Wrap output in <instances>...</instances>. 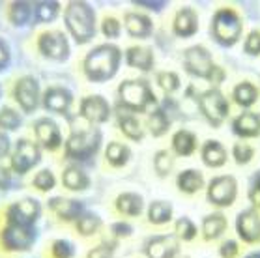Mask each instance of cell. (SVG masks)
Listing matches in <instances>:
<instances>
[{
	"label": "cell",
	"mask_w": 260,
	"mask_h": 258,
	"mask_svg": "<svg viewBox=\"0 0 260 258\" xmlns=\"http://www.w3.org/2000/svg\"><path fill=\"white\" fill-rule=\"evenodd\" d=\"M124 64V49L116 43H98L84 54L83 75L92 84H105L118 75Z\"/></svg>",
	"instance_id": "cell-1"
},
{
	"label": "cell",
	"mask_w": 260,
	"mask_h": 258,
	"mask_svg": "<svg viewBox=\"0 0 260 258\" xmlns=\"http://www.w3.org/2000/svg\"><path fill=\"white\" fill-rule=\"evenodd\" d=\"M62 23L75 45H88L100 32L98 12L86 0H70L62 10Z\"/></svg>",
	"instance_id": "cell-2"
},
{
	"label": "cell",
	"mask_w": 260,
	"mask_h": 258,
	"mask_svg": "<svg viewBox=\"0 0 260 258\" xmlns=\"http://www.w3.org/2000/svg\"><path fill=\"white\" fill-rule=\"evenodd\" d=\"M159 103L152 82L144 77H133L120 81L116 88V107L120 111H127L133 114L150 112Z\"/></svg>",
	"instance_id": "cell-3"
},
{
	"label": "cell",
	"mask_w": 260,
	"mask_h": 258,
	"mask_svg": "<svg viewBox=\"0 0 260 258\" xmlns=\"http://www.w3.org/2000/svg\"><path fill=\"white\" fill-rule=\"evenodd\" d=\"M103 146V131L101 127L94 125H86V127H79L70 131V135L64 141V157L68 163L86 165L92 163L98 153L101 152Z\"/></svg>",
	"instance_id": "cell-4"
},
{
	"label": "cell",
	"mask_w": 260,
	"mask_h": 258,
	"mask_svg": "<svg viewBox=\"0 0 260 258\" xmlns=\"http://www.w3.org/2000/svg\"><path fill=\"white\" fill-rule=\"evenodd\" d=\"M243 34H245L243 32V17L236 8L221 6L212 13L210 36L219 47H234L242 41Z\"/></svg>",
	"instance_id": "cell-5"
},
{
	"label": "cell",
	"mask_w": 260,
	"mask_h": 258,
	"mask_svg": "<svg viewBox=\"0 0 260 258\" xmlns=\"http://www.w3.org/2000/svg\"><path fill=\"white\" fill-rule=\"evenodd\" d=\"M195 103L199 112H201V116L213 129H219L231 118L232 101L226 98V94L221 88L210 86V88L202 90Z\"/></svg>",
	"instance_id": "cell-6"
},
{
	"label": "cell",
	"mask_w": 260,
	"mask_h": 258,
	"mask_svg": "<svg viewBox=\"0 0 260 258\" xmlns=\"http://www.w3.org/2000/svg\"><path fill=\"white\" fill-rule=\"evenodd\" d=\"M43 161V150L42 146L28 137H19L17 141L13 142L12 155L8 159L10 169L17 174L19 178L26 176L30 172L40 169V165Z\"/></svg>",
	"instance_id": "cell-7"
},
{
	"label": "cell",
	"mask_w": 260,
	"mask_h": 258,
	"mask_svg": "<svg viewBox=\"0 0 260 258\" xmlns=\"http://www.w3.org/2000/svg\"><path fill=\"white\" fill-rule=\"evenodd\" d=\"M40 230L38 227L4 223L0 227V249L8 254H24L30 252L38 243Z\"/></svg>",
	"instance_id": "cell-8"
},
{
	"label": "cell",
	"mask_w": 260,
	"mask_h": 258,
	"mask_svg": "<svg viewBox=\"0 0 260 258\" xmlns=\"http://www.w3.org/2000/svg\"><path fill=\"white\" fill-rule=\"evenodd\" d=\"M43 88L36 75H21L12 86V100L24 116L36 114L42 109Z\"/></svg>",
	"instance_id": "cell-9"
},
{
	"label": "cell",
	"mask_w": 260,
	"mask_h": 258,
	"mask_svg": "<svg viewBox=\"0 0 260 258\" xmlns=\"http://www.w3.org/2000/svg\"><path fill=\"white\" fill-rule=\"evenodd\" d=\"M36 49L40 56H43L49 62L64 64L71 58V40L64 30L58 28H47L42 30L36 36Z\"/></svg>",
	"instance_id": "cell-10"
},
{
	"label": "cell",
	"mask_w": 260,
	"mask_h": 258,
	"mask_svg": "<svg viewBox=\"0 0 260 258\" xmlns=\"http://www.w3.org/2000/svg\"><path fill=\"white\" fill-rule=\"evenodd\" d=\"M238 195L240 185L232 174H215L206 182V199L215 210H226L234 206Z\"/></svg>",
	"instance_id": "cell-11"
},
{
	"label": "cell",
	"mask_w": 260,
	"mask_h": 258,
	"mask_svg": "<svg viewBox=\"0 0 260 258\" xmlns=\"http://www.w3.org/2000/svg\"><path fill=\"white\" fill-rule=\"evenodd\" d=\"M4 223L24 224V227H38L43 217V204L36 197H23V199L10 202L4 208Z\"/></svg>",
	"instance_id": "cell-12"
},
{
	"label": "cell",
	"mask_w": 260,
	"mask_h": 258,
	"mask_svg": "<svg viewBox=\"0 0 260 258\" xmlns=\"http://www.w3.org/2000/svg\"><path fill=\"white\" fill-rule=\"evenodd\" d=\"M182 64L187 75L195 77V79H202L206 82L212 75V71L217 68V62L213 60L212 51L206 45H201V43H195L191 47L183 49Z\"/></svg>",
	"instance_id": "cell-13"
},
{
	"label": "cell",
	"mask_w": 260,
	"mask_h": 258,
	"mask_svg": "<svg viewBox=\"0 0 260 258\" xmlns=\"http://www.w3.org/2000/svg\"><path fill=\"white\" fill-rule=\"evenodd\" d=\"M32 135L34 141L42 146L43 152H58L64 148V131L62 125L54 116H40L36 118L34 125H32Z\"/></svg>",
	"instance_id": "cell-14"
},
{
	"label": "cell",
	"mask_w": 260,
	"mask_h": 258,
	"mask_svg": "<svg viewBox=\"0 0 260 258\" xmlns=\"http://www.w3.org/2000/svg\"><path fill=\"white\" fill-rule=\"evenodd\" d=\"M113 112L114 109L111 105V101L101 94L84 95V98H81L77 107L79 118L84 120L88 125H94V127H100V125L109 122L113 118Z\"/></svg>",
	"instance_id": "cell-15"
},
{
	"label": "cell",
	"mask_w": 260,
	"mask_h": 258,
	"mask_svg": "<svg viewBox=\"0 0 260 258\" xmlns=\"http://www.w3.org/2000/svg\"><path fill=\"white\" fill-rule=\"evenodd\" d=\"M73 105H75V94L64 84H51L43 90L42 109L49 116L68 118L73 111Z\"/></svg>",
	"instance_id": "cell-16"
},
{
	"label": "cell",
	"mask_w": 260,
	"mask_h": 258,
	"mask_svg": "<svg viewBox=\"0 0 260 258\" xmlns=\"http://www.w3.org/2000/svg\"><path fill=\"white\" fill-rule=\"evenodd\" d=\"M234 230L240 243L258 245L260 243V211L254 208H243L234 219Z\"/></svg>",
	"instance_id": "cell-17"
},
{
	"label": "cell",
	"mask_w": 260,
	"mask_h": 258,
	"mask_svg": "<svg viewBox=\"0 0 260 258\" xmlns=\"http://www.w3.org/2000/svg\"><path fill=\"white\" fill-rule=\"evenodd\" d=\"M142 252L146 258H178L182 254V241L172 232L154 234L146 238Z\"/></svg>",
	"instance_id": "cell-18"
},
{
	"label": "cell",
	"mask_w": 260,
	"mask_h": 258,
	"mask_svg": "<svg viewBox=\"0 0 260 258\" xmlns=\"http://www.w3.org/2000/svg\"><path fill=\"white\" fill-rule=\"evenodd\" d=\"M47 210L56 219H60L62 223H75L83 215V211L86 210V204L81 199L64 197V195H53L47 200Z\"/></svg>",
	"instance_id": "cell-19"
},
{
	"label": "cell",
	"mask_w": 260,
	"mask_h": 258,
	"mask_svg": "<svg viewBox=\"0 0 260 258\" xmlns=\"http://www.w3.org/2000/svg\"><path fill=\"white\" fill-rule=\"evenodd\" d=\"M122 24H124V32L129 36L131 40H150L154 36L155 23L152 15H148L146 12L141 10H129L124 13L122 17Z\"/></svg>",
	"instance_id": "cell-20"
},
{
	"label": "cell",
	"mask_w": 260,
	"mask_h": 258,
	"mask_svg": "<svg viewBox=\"0 0 260 258\" xmlns=\"http://www.w3.org/2000/svg\"><path fill=\"white\" fill-rule=\"evenodd\" d=\"M172 34L180 38V40H189V38H195L201 30V17H199V12L191 6H182L180 10H176L174 17H172L171 23Z\"/></svg>",
	"instance_id": "cell-21"
},
{
	"label": "cell",
	"mask_w": 260,
	"mask_h": 258,
	"mask_svg": "<svg viewBox=\"0 0 260 258\" xmlns=\"http://www.w3.org/2000/svg\"><path fill=\"white\" fill-rule=\"evenodd\" d=\"M58 180L68 193H84L92 187V176L84 165L68 163L60 172Z\"/></svg>",
	"instance_id": "cell-22"
},
{
	"label": "cell",
	"mask_w": 260,
	"mask_h": 258,
	"mask_svg": "<svg viewBox=\"0 0 260 258\" xmlns=\"http://www.w3.org/2000/svg\"><path fill=\"white\" fill-rule=\"evenodd\" d=\"M232 135L240 141H253L260 137V112L242 111L231 120Z\"/></svg>",
	"instance_id": "cell-23"
},
{
	"label": "cell",
	"mask_w": 260,
	"mask_h": 258,
	"mask_svg": "<svg viewBox=\"0 0 260 258\" xmlns=\"http://www.w3.org/2000/svg\"><path fill=\"white\" fill-rule=\"evenodd\" d=\"M124 62L127 68L139 71V73H150L155 68V53L152 47L135 43L124 49Z\"/></svg>",
	"instance_id": "cell-24"
},
{
	"label": "cell",
	"mask_w": 260,
	"mask_h": 258,
	"mask_svg": "<svg viewBox=\"0 0 260 258\" xmlns=\"http://www.w3.org/2000/svg\"><path fill=\"white\" fill-rule=\"evenodd\" d=\"M199 148H201L199 135L191 129L180 127L171 135V148L169 150L174 153V157L187 159L191 155H195L199 152Z\"/></svg>",
	"instance_id": "cell-25"
},
{
	"label": "cell",
	"mask_w": 260,
	"mask_h": 258,
	"mask_svg": "<svg viewBox=\"0 0 260 258\" xmlns=\"http://www.w3.org/2000/svg\"><path fill=\"white\" fill-rule=\"evenodd\" d=\"M114 210L124 219H137L146 211V200L139 191H122L114 197Z\"/></svg>",
	"instance_id": "cell-26"
},
{
	"label": "cell",
	"mask_w": 260,
	"mask_h": 258,
	"mask_svg": "<svg viewBox=\"0 0 260 258\" xmlns=\"http://www.w3.org/2000/svg\"><path fill=\"white\" fill-rule=\"evenodd\" d=\"M199 230H201V238L204 241H217L226 234L229 219H226V215L221 210L210 211V213H206L201 219Z\"/></svg>",
	"instance_id": "cell-27"
},
{
	"label": "cell",
	"mask_w": 260,
	"mask_h": 258,
	"mask_svg": "<svg viewBox=\"0 0 260 258\" xmlns=\"http://www.w3.org/2000/svg\"><path fill=\"white\" fill-rule=\"evenodd\" d=\"M199 155H201L202 165H206L208 169H221L229 163L231 153L226 146L217 139H206L199 148Z\"/></svg>",
	"instance_id": "cell-28"
},
{
	"label": "cell",
	"mask_w": 260,
	"mask_h": 258,
	"mask_svg": "<svg viewBox=\"0 0 260 258\" xmlns=\"http://www.w3.org/2000/svg\"><path fill=\"white\" fill-rule=\"evenodd\" d=\"M116 125H118V131L120 135L127 139L131 142H142L144 141V137H146V127H144V123L141 122V118L139 114H133V112H127V111H120L116 112Z\"/></svg>",
	"instance_id": "cell-29"
},
{
	"label": "cell",
	"mask_w": 260,
	"mask_h": 258,
	"mask_svg": "<svg viewBox=\"0 0 260 258\" xmlns=\"http://www.w3.org/2000/svg\"><path fill=\"white\" fill-rule=\"evenodd\" d=\"M172 122H174V116H172L171 112L167 111L161 103H157L152 111L148 112L144 127H146V133L150 137H154V139H161V137H165L167 133L171 131Z\"/></svg>",
	"instance_id": "cell-30"
},
{
	"label": "cell",
	"mask_w": 260,
	"mask_h": 258,
	"mask_svg": "<svg viewBox=\"0 0 260 258\" xmlns=\"http://www.w3.org/2000/svg\"><path fill=\"white\" fill-rule=\"evenodd\" d=\"M176 187L180 193L193 197V195L206 189V176L202 170L195 169V167L182 169L176 174Z\"/></svg>",
	"instance_id": "cell-31"
},
{
	"label": "cell",
	"mask_w": 260,
	"mask_h": 258,
	"mask_svg": "<svg viewBox=\"0 0 260 258\" xmlns=\"http://www.w3.org/2000/svg\"><path fill=\"white\" fill-rule=\"evenodd\" d=\"M260 100V88L253 81H240L232 86L231 101L243 111H251Z\"/></svg>",
	"instance_id": "cell-32"
},
{
	"label": "cell",
	"mask_w": 260,
	"mask_h": 258,
	"mask_svg": "<svg viewBox=\"0 0 260 258\" xmlns=\"http://www.w3.org/2000/svg\"><path fill=\"white\" fill-rule=\"evenodd\" d=\"M103 159L111 169H124L133 159V150L122 141H109L103 146Z\"/></svg>",
	"instance_id": "cell-33"
},
{
	"label": "cell",
	"mask_w": 260,
	"mask_h": 258,
	"mask_svg": "<svg viewBox=\"0 0 260 258\" xmlns=\"http://www.w3.org/2000/svg\"><path fill=\"white\" fill-rule=\"evenodd\" d=\"M8 23L15 28H26L34 24V2L28 0H13L8 4L6 10Z\"/></svg>",
	"instance_id": "cell-34"
},
{
	"label": "cell",
	"mask_w": 260,
	"mask_h": 258,
	"mask_svg": "<svg viewBox=\"0 0 260 258\" xmlns=\"http://www.w3.org/2000/svg\"><path fill=\"white\" fill-rule=\"evenodd\" d=\"M146 219L154 227H165L174 221V206L165 199H155L146 206Z\"/></svg>",
	"instance_id": "cell-35"
},
{
	"label": "cell",
	"mask_w": 260,
	"mask_h": 258,
	"mask_svg": "<svg viewBox=\"0 0 260 258\" xmlns=\"http://www.w3.org/2000/svg\"><path fill=\"white\" fill-rule=\"evenodd\" d=\"M73 227H75V232H77L81 238H94V236L100 234L101 229H103V219H101V215L98 211L86 208V210L83 211V215L73 223Z\"/></svg>",
	"instance_id": "cell-36"
},
{
	"label": "cell",
	"mask_w": 260,
	"mask_h": 258,
	"mask_svg": "<svg viewBox=\"0 0 260 258\" xmlns=\"http://www.w3.org/2000/svg\"><path fill=\"white\" fill-rule=\"evenodd\" d=\"M62 10L58 0H38L34 2V24H53L62 17Z\"/></svg>",
	"instance_id": "cell-37"
},
{
	"label": "cell",
	"mask_w": 260,
	"mask_h": 258,
	"mask_svg": "<svg viewBox=\"0 0 260 258\" xmlns=\"http://www.w3.org/2000/svg\"><path fill=\"white\" fill-rule=\"evenodd\" d=\"M24 125V114L15 105H2L0 107V131L8 135H13L21 131Z\"/></svg>",
	"instance_id": "cell-38"
},
{
	"label": "cell",
	"mask_w": 260,
	"mask_h": 258,
	"mask_svg": "<svg viewBox=\"0 0 260 258\" xmlns=\"http://www.w3.org/2000/svg\"><path fill=\"white\" fill-rule=\"evenodd\" d=\"M60 180L56 178L53 169H49V167H42V169H38L34 172V176L30 180V185L38 191V193L42 195H49L53 193L54 189L58 187Z\"/></svg>",
	"instance_id": "cell-39"
},
{
	"label": "cell",
	"mask_w": 260,
	"mask_h": 258,
	"mask_svg": "<svg viewBox=\"0 0 260 258\" xmlns=\"http://www.w3.org/2000/svg\"><path fill=\"white\" fill-rule=\"evenodd\" d=\"M174 230L172 234L176 236L182 243H189V241H195L199 236H201V230H199V224L189 217V215H180L174 221Z\"/></svg>",
	"instance_id": "cell-40"
},
{
	"label": "cell",
	"mask_w": 260,
	"mask_h": 258,
	"mask_svg": "<svg viewBox=\"0 0 260 258\" xmlns=\"http://www.w3.org/2000/svg\"><path fill=\"white\" fill-rule=\"evenodd\" d=\"M174 165H176V157L171 150H157L154 153V159H152V167H154V172L157 178H169L174 170Z\"/></svg>",
	"instance_id": "cell-41"
},
{
	"label": "cell",
	"mask_w": 260,
	"mask_h": 258,
	"mask_svg": "<svg viewBox=\"0 0 260 258\" xmlns=\"http://www.w3.org/2000/svg\"><path fill=\"white\" fill-rule=\"evenodd\" d=\"M155 84H157V88L165 95H172L182 88V79H180V75H178L176 71L163 70L155 75Z\"/></svg>",
	"instance_id": "cell-42"
},
{
	"label": "cell",
	"mask_w": 260,
	"mask_h": 258,
	"mask_svg": "<svg viewBox=\"0 0 260 258\" xmlns=\"http://www.w3.org/2000/svg\"><path fill=\"white\" fill-rule=\"evenodd\" d=\"M100 32H101V36L109 41V43L120 40V38H122V32H124L122 19H118L116 15H105V17H101Z\"/></svg>",
	"instance_id": "cell-43"
},
{
	"label": "cell",
	"mask_w": 260,
	"mask_h": 258,
	"mask_svg": "<svg viewBox=\"0 0 260 258\" xmlns=\"http://www.w3.org/2000/svg\"><path fill=\"white\" fill-rule=\"evenodd\" d=\"M51 258H75L77 256V243L68 238H56L49 245Z\"/></svg>",
	"instance_id": "cell-44"
},
{
	"label": "cell",
	"mask_w": 260,
	"mask_h": 258,
	"mask_svg": "<svg viewBox=\"0 0 260 258\" xmlns=\"http://www.w3.org/2000/svg\"><path fill=\"white\" fill-rule=\"evenodd\" d=\"M231 157L232 161L236 165H240V167H245V165H249L251 161L254 159V153H256V150H254V146L251 144V142L247 141H236L234 144H232L231 148Z\"/></svg>",
	"instance_id": "cell-45"
},
{
	"label": "cell",
	"mask_w": 260,
	"mask_h": 258,
	"mask_svg": "<svg viewBox=\"0 0 260 258\" xmlns=\"http://www.w3.org/2000/svg\"><path fill=\"white\" fill-rule=\"evenodd\" d=\"M21 185V178L10 169V165L0 163V193L15 191Z\"/></svg>",
	"instance_id": "cell-46"
},
{
	"label": "cell",
	"mask_w": 260,
	"mask_h": 258,
	"mask_svg": "<svg viewBox=\"0 0 260 258\" xmlns=\"http://www.w3.org/2000/svg\"><path fill=\"white\" fill-rule=\"evenodd\" d=\"M242 49H243V54L253 56V58H258L260 56V28H253L243 34Z\"/></svg>",
	"instance_id": "cell-47"
},
{
	"label": "cell",
	"mask_w": 260,
	"mask_h": 258,
	"mask_svg": "<svg viewBox=\"0 0 260 258\" xmlns=\"http://www.w3.org/2000/svg\"><path fill=\"white\" fill-rule=\"evenodd\" d=\"M118 240H105L86 252V258H116Z\"/></svg>",
	"instance_id": "cell-48"
},
{
	"label": "cell",
	"mask_w": 260,
	"mask_h": 258,
	"mask_svg": "<svg viewBox=\"0 0 260 258\" xmlns=\"http://www.w3.org/2000/svg\"><path fill=\"white\" fill-rule=\"evenodd\" d=\"M109 232H111L113 240H125V238H131L135 234V227L127 219H118V221H113L109 224Z\"/></svg>",
	"instance_id": "cell-49"
},
{
	"label": "cell",
	"mask_w": 260,
	"mask_h": 258,
	"mask_svg": "<svg viewBox=\"0 0 260 258\" xmlns=\"http://www.w3.org/2000/svg\"><path fill=\"white\" fill-rule=\"evenodd\" d=\"M217 254L221 258H240L242 254V243L238 241V238H226L219 243Z\"/></svg>",
	"instance_id": "cell-50"
},
{
	"label": "cell",
	"mask_w": 260,
	"mask_h": 258,
	"mask_svg": "<svg viewBox=\"0 0 260 258\" xmlns=\"http://www.w3.org/2000/svg\"><path fill=\"white\" fill-rule=\"evenodd\" d=\"M247 200H249V206H251V208L260 211V172L258 170H256V172L253 174V178L249 180Z\"/></svg>",
	"instance_id": "cell-51"
},
{
	"label": "cell",
	"mask_w": 260,
	"mask_h": 258,
	"mask_svg": "<svg viewBox=\"0 0 260 258\" xmlns=\"http://www.w3.org/2000/svg\"><path fill=\"white\" fill-rule=\"evenodd\" d=\"M133 6H137V10L146 12L148 15H150V13L165 12L167 6H169V2H167V0H135Z\"/></svg>",
	"instance_id": "cell-52"
},
{
	"label": "cell",
	"mask_w": 260,
	"mask_h": 258,
	"mask_svg": "<svg viewBox=\"0 0 260 258\" xmlns=\"http://www.w3.org/2000/svg\"><path fill=\"white\" fill-rule=\"evenodd\" d=\"M13 62V53H12V45L10 41L0 38V73L10 70V66Z\"/></svg>",
	"instance_id": "cell-53"
},
{
	"label": "cell",
	"mask_w": 260,
	"mask_h": 258,
	"mask_svg": "<svg viewBox=\"0 0 260 258\" xmlns=\"http://www.w3.org/2000/svg\"><path fill=\"white\" fill-rule=\"evenodd\" d=\"M13 142L15 141H12V135H8V133H4V131H0V163L6 161V159H10L12 150H13Z\"/></svg>",
	"instance_id": "cell-54"
},
{
	"label": "cell",
	"mask_w": 260,
	"mask_h": 258,
	"mask_svg": "<svg viewBox=\"0 0 260 258\" xmlns=\"http://www.w3.org/2000/svg\"><path fill=\"white\" fill-rule=\"evenodd\" d=\"M199 94H201V92H197V86H195V84H189V86L185 88V98H187V100L197 101V98H199Z\"/></svg>",
	"instance_id": "cell-55"
},
{
	"label": "cell",
	"mask_w": 260,
	"mask_h": 258,
	"mask_svg": "<svg viewBox=\"0 0 260 258\" xmlns=\"http://www.w3.org/2000/svg\"><path fill=\"white\" fill-rule=\"evenodd\" d=\"M242 258H260V249H253V251L245 252Z\"/></svg>",
	"instance_id": "cell-56"
},
{
	"label": "cell",
	"mask_w": 260,
	"mask_h": 258,
	"mask_svg": "<svg viewBox=\"0 0 260 258\" xmlns=\"http://www.w3.org/2000/svg\"><path fill=\"white\" fill-rule=\"evenodd\" d=\"M4 95H6V92H4V84L0 82V103H2V100H4Z\"/></svg>",
	"instance_id": "cell-57"
},
{
	"label": "cell",
	"mask_w": 260,
	"mask_h": 258,
	"mask_svg": "<svg viewBox=\"0 0 260 258\" xmlns=\"http://www.w3.org/2000/svg\"><path fill=\"white\" fill-rule=\"evenodd\" d=\"M17 258H24V256H17Z\"/></svg>",
	"instance_id": "cell-58"
},
{
	"label": "cell",
	"mask_w": 260,
	"mask_h": 258,
	"mask_svg": "<svg viewBox=\"0 0 260 258\" xmlns=\"http://www.w3.org/2000/svg\"><path fill=\"white\" fill-rule=\"evenodd\" d=\"M258 172H260V170H258Z\"/></svg>",
	"instance_id": "cell-59"
},
{
	"label": "cell",
	"mask_w": 260,
	"mask_h": 258,
	"mask_svg": "<svg viewBox=\"0 0 260 258\" xmlns=\"http://www.w3.org/2000/svg\"><path fill=\"white\" fill-rule=\"evenodd\" d=\"M258 88H260V86H258Z\"/></svg>",
	"instance_id": "cell-60"
}]
</instances>
